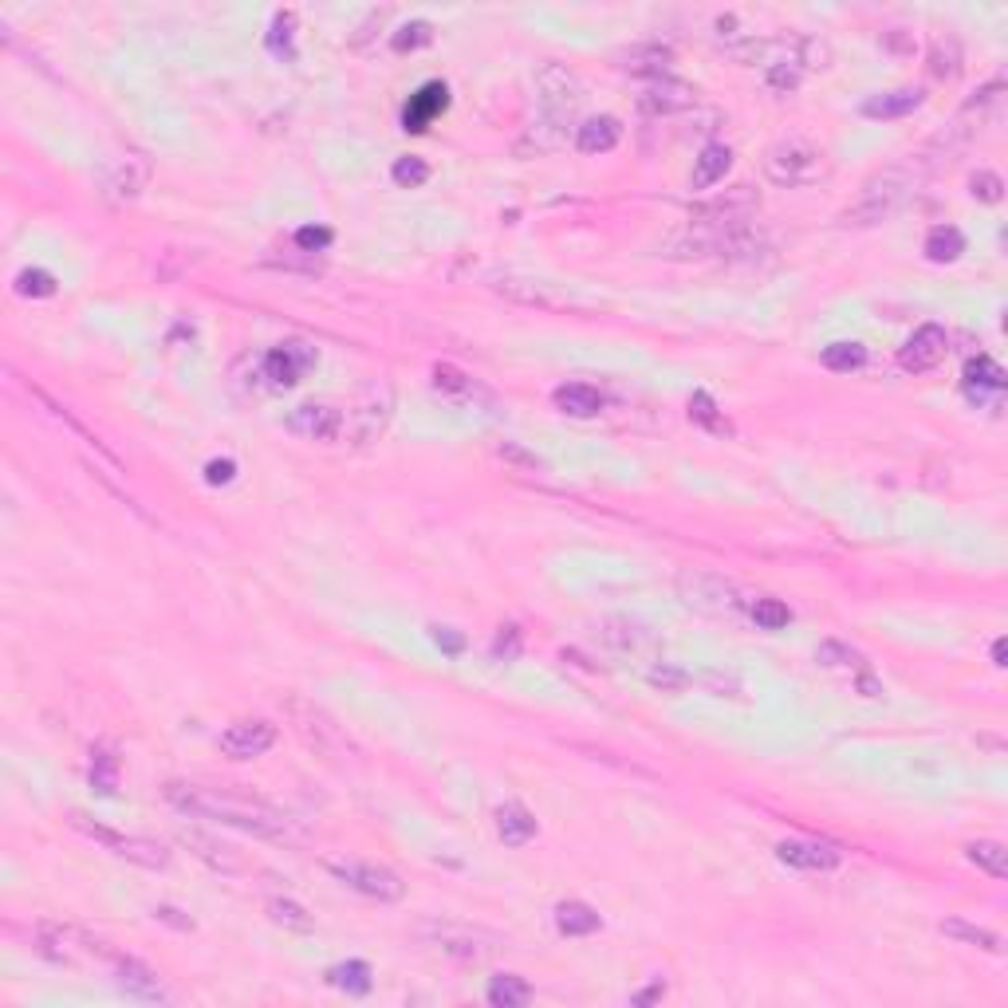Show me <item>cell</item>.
Returning <instances> with one entry per match:
<instances>
[{
	"instance_id": "cell-42",
	"label": "cell",
	"mask_w": 1008,
	"mask_h": 1008,
	"mask_svg": "<svg viewBox=\"0 0 1008 1008\" xmlns=\"http://www.w3.org/2000/svg\"><path fill=\"white\" fill-rule=\"evenodd\" d=\"M16 292H20V296H28V300H44V296H52V292H56V276H52V272H44V268H28V272H20V276H16Z\"/></svg>"
},
{
	"instance_id": "cell-41",
	"label": "cell",
	"mask_w": 1008,
	"mask_h": 1008,
	"mask_svg": "<svg viewBox=\"0 0 1008 1008\" xmlns=\"http://www.w3.org/2000/svg\"><path fill=\"white\" fill-rule=\"evenodd\" d=\"M753 619L760 630H784L792 623V611H788V603H780V599H756Z\"/></svg>"
},
{
	"instance_id": "cell-51",
	"label": "cell",
	"mask_w": 1008,
	"mask_h": 1008,
	"mask_svg": "<svg viewBox=\"0 0 1008 1008\" xmlns=\"http://www.w3.org/2000/svg\"><path fill=\"white\" fill-rule=\"evenodd\" d=\"M296 245L304 252H323L331 245V229H323V225H308V229H300L296 233Z\"/></svg>"
},
{
	"instance_id": "cell-8",
	"label": "cell",
	"mask_w": 1008,
	"mask_h": 1008,
	"mask_svg": "<svg viewBox=\"0 0 1008 1008\" xmlns=\"http://www.w3.org/2000/svg\"><path fill=\"white\" fill-rule=\"evenodd\" d=\"M327 871L343 882V886H351V890H359V894H367V898H378V902H398L402 890H406L394 871H386V867H378V863H355V859L343 863V859H335V863H327Z\"/></svg>"
},
{
	"instance_id": "cell-53",
	"label": "cell",
	"mask_w": 1008,
	"mask_h": 1008,
	"mask_svg": "<svg viewBox=\"0 0 1008 1008\" xmlns=\"http://www.w3.org/2000/svg\"><path fill=\"white\" fill-rule=\"evenodd\" d=\"M705 686H709V690H713V693H721V697H725V693H729V697H737V693H741V686H737V678H733V674H721V670L705 674Z\"/></svg>"
},
{
	"instance_id": "cell-29",
	"label": "cell",
	"mask_w": 1008,
	"mask_h": 1008,
	"mask_svg": "<svg viewBox=\"0 0 1008 1008\" xmlns=\"http://www.w3.org/2000/svg\"><path fill=\"white\" fill-rule=\"evenodd\" d=\"M965 859H969L973 867H981L985 875H993V879H1008V851L997 839H977V843H969V847H965Z\"/></svg>"
},
{
	"instance_id": "cell-2",
	"label": "cell",
	"mask_w": 1008,
	"mask_h": 1008,
	"mask_svg": "<svg viewBox=\"0 0 1008 1008\" xmlns=\"http://www.w3.org/2000/svg\"><path fill=\"white\" fill-rule=\"evenodd\" d=\"M910 170L906 166H894V170H882V174H875L867 186H863V193L855 197V205H847L843 209V225H875V221H882V217H890L898 205H902V197L910 193Z\"/></svg>"
},
{
	"instance_id": "cell-18",
	"label": "cell",
	"mask_w": 1008,
	"mask_h": 1008,
	"mask_svg": "<svg viewBox=\"0 0 1008 1008\" xmlns=\"http://www.w3.org/2000/svg\"><path fill=\"white\" fill-rule=\"evenodd\" d=\"M115 977H119V989H126L130 997L138 1001H166V989L158 981V973L134 957H115Z\"/></svg>"
},
{
	"instance_id": "cell-20",
	"label": "cell",
	"mask_w": 1008,
	"mask_h": 1008,
	"mask_svg": "<svg viewBox=\"0 0 1008 1008\" xmlns=\"http://www.w3.org/2000/svg\"><path fill=\"white\" fill-rule=\"evenodd\" d=\"M922 103H926V91H922V87H898V91L871 95V99L863 103V115H867V119H902V115H914Z\"/></svg>"
},
{
	"instance_id": "cell-52",
	"label": "cell",
	"mask_w": 1008,
	"mask_h": 1008,
	"mask_svg": "<svg viewBox=\"0 0 1008 1008\" xmlns=\"http://www.w3.org/2000/svg\"><path fill=\"white\" fill-rule=\"evenodd\" d=\"M233 477H237V465H233L229 457H221V461H209V465H205V481H209V485H229Z\"/></svg>"
},
{
	"instance_id": "cell-57",
	"label": "cell",
	"mask_w": 1008,
	"mask_h": 1008,
	"mask_svg": "<svg viewBox=\"0 0 1008 1008\" xmlns=\"http://www.w3.org/2000/svg\"><path fill=\"white\" fill-rule=\"evenodd\" d=\"M993 666H1008V642L1005 638H997V642H993Z\"/></svg>"
},
{
	"instance_id": "cell-37",
	"label": "cell",
	"mask_w": 1008,
	"mask_h": 1008,
	"mask_svg": "<svg viewBox=\"0 0 1008 1008\" xmlns=\"http://www.w3.org/2000/svg\"><path fill=\"white\" fill-rule=\"evenodd\" d=\"M603 638H607L615 650H630V654H634V650H646V646L654 642V638L638 627V623H627V619L607 623V627H603Z\"/></svg>"
},
{
	"instance_id": "cell-17",
	"label": "cell",
	"mask_w": 1008,
	"mask_h": 1008,
	"mask_svg": "<svg viewBox=\"0 0 1008 1008\" xmlns=\"http://www.w3.org/2000/svg\"><path fill=\"white\" fill-rule=\"evenodd\" d=\"M312 363H315V355L304 347V343H284V347L268 351V359H264V375L272 378V386H296Z\"/></svg>"
},
{
	"instance_id": "cell-12",
	"label": "cell",
	"mask_w": 1008,
	"mask_h": 1008,
	"mask_svg": "<svg viewBox=\"0 0 1008 1008\" xmlns=\"http://www.w3.org/2000/svg\"><path fill=\"white\" fill-rule=\"evenodd\" d=\"M288 434L304 441H335L343 438V410L327 406V402H304L284 418Z\"/></svg>"
},
{
	"instance_id": "cell-14",
	"label": "cell",
	"mask_w": 1008,
	"mask_h": 1008,
	"mask_svg": "<svg viewBox=\"0 0 1008 1008\" xmlns=\"http://www.w3.org/2000/svg\"><path fill=\"white\" fill-rule=\"evenodd\" d=\"M682 599L709 611V615H733L737 611V587L725 583L721 575H682Z\"/></svg>"
},
{
	"instance_id": "cell-45",
	"label": "cell",
	"mask_w": 1008,
	"mask_h": 1008,
	"mask_svg": "<svg viewBox=\"0 0 1008 1008\" xmlns=\"http://www.w3.org/2000/svg\"><path fill=\"white\" fill-rule=\"evenodd\" d=\"M434 40V24L430 20H414V24H402L394 32V52H414V48H426Z\"/></svg>"
},
{
	"instance_id": "cell-48",
	"label": "cell",
	"mask_w": 1008,
	"mask_h": 1008,
	"mask_svg": "<svg viewBox=\"0 0 1008 1008\" xmlns=\"http://www.w3.org/2000/svg\"><path fill=\"white\" fill-rule=\"evenodd\" d=\"M524 650V638H520V627H501L497 638H493V658L497 662H516Z\"/></svg>"
},
{
	"instance_id": "cell-46",
	"label": "cell",
	"mask_w": 1008,
	"mask_h": 1008,
	"mask_svg": "<svg viewBox=\"0 0 1008 1008\" xmlns=\"http://www.w3.org/2000/svg\"><path fill=\"white\" fill-rule=\"evenodd\" d=\"M390 174H394V182L402 189H418L430 182V166H426L422 158H398Z\"/></svg>"
},
{
	"instance_id": "cell-3",
	"label": "cell",
	"mask_w": 1008,
	"mask_h": 1008,
	"mask_svg": "<svg viewBox=\"0 0 1008 1008\" xmlns=\"http://www.w3.org/2000/svg\"><path fill=\"white\" fill-rule=\"evenodd\" d=\"M823 170H827V166H823V154H819L816 146L800 142V138L776 142V146L764 154V178L780 189L812 186V182H819Z\"/></svg>"
},
{
	"instance_id": "cell-34",
	"label": "cell",
	"mask_w": 1008,
	"mask_h": 1008,
	"mask_svg": "<svg viewBox=\"0 0 1008 1008\" xmlns=\"http://www.w3.org/2000/svg\"><path fill=\"white\" fill-rule=\"evenodd\" d=\"M670 63H674V52H670V48H662V44H646V48H634V52L627 56V71L662 79V75L670 71Z\"/></svg>"
},
{
	"instance_id": "cell-16",
	"label": "cell",
	"mask_w": 1008,
	"mask_h": 1008,
	"mask_svg": "<svg viewBox=\"0 0 1008 1008\" xmlns=\"http://www.w3.org/2000/svg\"><path fill=\"white\" fill-rule=\"evenodd\" d=\"M776 859L784 867H796V871H835L839 867V851L831 843H816V839H784L776 847Z\"/></svg>"
},
{
	"instance_id": "cell-32",
	"label": "cell",
	"mask_w": 1008,
	"mask_h": 1008,
	"mask_svg": "<svg viewBox=\"0 0 1008 1008\" xmlns=\"http://www.w3.org/2000/svg\"><path fill=\"white\" fill-rule=\"evenodd\" d=\"M938 930H942L945 938H953V942H961V945H977V949H985V953H1001V938H997L993 930L969 926V922H961V918H945Z\"/></svg>"
},
{
	"instance_id": "cell-5",
	"label": "cell",
	"mask_w": 1008,
	"mask_h": 1008,
	"mask_svg": "<svg viewBox=\"0 0 1008 1008\" xmlns=\"http://www.w3.org/2000/svg\"><path fill=\"white\" fill-rule=\"evenodd\" d=\"M75 831H83L87 839H95V843H103V847H111L119 859H130V863H138V867H150V871H162V867H170V855H166V847H158L154 839H138V835H119V831H111V827H99V823H91L87 816H79V812H71L67 819Z\"/></svg>"
},
{
	"instance_id": "cell-49",
	"label": "cell",
	"mask_w": 1008,
	"mask_h": 1008,
	"mask_svg": "<svg viewBox=\"0 0 1008 1008\" xmlns=\"http://www.w3.org/2000/svg\"><path fill=\"white\" fill-rule=\"evenodd\" d=\"M292 24H296L292 12H280V16L272 20V36H268V48H272V52L292 56Z\"/></svg>"
},
{
	"instance_id": "cell-50",
	"label": "cell",
	"mask_w": 1008,
	"mask_h": 1008,
	"mask_svg": "<svg viewBox=\"0 0 1008 1008\" xmlns=\"http://www.w3.org/2000/svg\"><path fill=\"white\" fill-rule=\"evenodd\" d=\"M969 193H973V197H981V201H1001L1005 182H1001L993 170H981V174H973V178H969Z\"/></svg>"
},
{
	"instance_id": "cell-11",
	"label": "cell",
	"mask_w": 1008,
	"mask_h": 1008,
	"mask_svg": "<svg viewBox=\"0 0 1008 1008\" xmlns=\"http://www.w3.org/2000/svg\"><path fill=\"white\" fill-rule=\"evenodd\" d=\"M430 938H434L445 953L461 957V961H485V957L497 953V945H501L497 934H485V930L461 926V922H434V926H430Z\"/></svg>"
},
{
	"instance_id": "cell-47",
	"label": "cell",
	"mask_w": 1008,
	"mask_h": 1008,
	"mask_svg": "<svg viewBox=\"0 0 1008 1008\" xmlns=\"http://www.w3.org/2000/svg\"><path fill=\"white\" fill-rule=\"evenodd\" d=\"M434 386H438V390H445V394H477V382L465 375V371L449 367V363L434 367Z\"/></svg>"
},
{
	"instance_id": "cell-15",
	"label": "cell",
	"mask_w": 1008,
	"mask_h": 1008,
	"mask_svg": "<svg viewBox=\"0 0 1008 1008\" xmlns=\"http://www.w3.org/2000/svg\"><path fill=\"white\" fill-rule=\"evenodd\" d=\"M276 741V725L268 721H237L221 733V753L233 756V760H252V756H264Z\"/></svg>"
},
{
	"instance_id": "cell-36",
	"label": "cell",
	"mask_w": 1008,
	"mask_h": 1008,
	"mask_svg": "<svg viewBox=\"0 0 1008 1008\" xmlns=\"http://www.w3.org/2000/svg\"><path fill=\"white\" fill-rule=\"evenodd\" d=\"M867 363V347L863 343H831L823 347V367L835 371V375H851Z\"/></svg>"
},
{
	"instance_id": "cell-35",
	"label": "cell",
	"mask_w": 1008,
	"mask_h": 1008,
	"mask_svg": "<svg viewBox=\"0 0 1008 1008\" xmlns=\"http://www.w3.org/2000/svg\"><path fill=\"white\" fill-rule=\"evenodd\" d=\"M965 252V237H961V229H953V225H938V229H930V237H926V256L934 260V264H949V260H957Z\"/></svg>"
},
{
	"instance_id": "cell-6",
	"label": "cell",
	"mask_w": 1008,
	"mask_h": 1008,
	"mask_svg": "<svg viewBox=\"0 0 1008 1008\" xmlns=\"http://www.w3.org/2000/svg\"><path fill=\"white\" fill-rule=\"evenodd\" d=\"M536 99H540V111L548 119H564L567 123L575 115V107L583 103V83L564 63H544L536 71Z\"/></svg>"
},
{
	"instance_id": "cell-24",
	"label": "cell",
	"mask_w": 1008,
	"mask_h": 1008,
	"mask_svg": "<svg viewBox=\"0 0 1008 1008\" xmlns=\"http://www.w3.org/2000/svg\"><path fill=\"white\" fill-rule=\"evenodd\" d=\"M619 138H623V126H619V119H611V115L587 119V123L575 130V146H579L583 154H607V150L619 146Z\"/></svg>"
},
{
	"instance_id": "cell-13",
	"label": "cell",
	"mask_w": 1008,
	"mask_h": 1008,
	"mask_svg": "<svg viewBox=\"0 0 1008 1008\" xmlns=\"http://www.w3.org/2000/svg\"><path fill=\"white\" fill-rule=\"evenodd\" d=\"M945 351H949V335H945L942 323H922V327L906 339V347L898 351V363H902V371L922 375V371H934V367L942 363Z\"/></svg>"
},
{
	"instance_id": "cell-9",
	"label": "cell",
	"mask_w": 1008,
	"mask_h": 1008,
	"mask_svg": "<svg viewBox=\"0 0 1008 1008\" xmlns=\"http://www.w3.org/2000/svg\"><path fill=\"white\" fill-rule=\"evenodd\" d=\"M146 182H150V166H146V158H138V154H123V158H115V162L103 170V178H99V193H103L107 201H115V205H130V201H138V197H142Z\"/></svg>"
},
{
	"instance_id": "cell-27",
	"label": "cell",
	"mask_w": 1008,
	"mask_h": 1008,
	"mask_svg": "<svg viewBox=\"0 0 1008 1008\" xmlns=\"http://www.w3.org/2000/svg\"><path fill=\"white\" fill-rule=\"evenodd\" d=\"M564 134H567L564 119H548V115H540V123L528 126V134L516 142V154H548V150H556V146L564 142Z\"/></svg>"
},
{
	"instance_id": "cell-26",
	"label": "cell",
	"mask_w": 1008,
	"mask_h": 1008,
	"mask_svg": "<svg viewBox=\"0 0 1008 1008\" xmlns=\"http://www.w3.org/2000/svg\"><path fill=\"white\" fill-rule=\"evenodd\" d=\"M603 922H599V910L587 906V902H560L556 906V930L567 934V938H587L595 934Z\"/></svg>"
},
{
	"instance_id": "cell-54",
	"label": "cell",
	"mask_w": 1008,
	"mask_h": 1008,
	"mask_svg": "<svg viewBox=\"0 0 1008 1008\" xmlns=\"http://www.w3.org/2000/svg\"><path fill=\"white\" fill-rule=\"evenodd\" d=\"M434 642H438L445 654H461V646H465V638L453 634L449 627H434Z\"/></svg>"
},
{
	"instance_id": "cell-38",
	"label": "cell",
	"mask_w": 1008,
	"mask_h": 1008,
	"mask_svg": "<svg viewBox=\"0 0 1008 1008\" xmlns=\"http://www.w3.org/2000/svg\"><path fill=\"white\" fill-rule=\"evenodd\" d=\"M327 981L339 985V989H347V993H367V989H371V965H367V961L335 965V969L327 973Z\"/></svg>"
},
{
	"instance_id": "cell-10",
	"label": "cell",
	"mask_w": 1008,
	"mask_h": 1008,
	"mask_svg": "<svg viewBox=\"0 0 1008 1008\" xmlns=\"http://www.w3.org/2000/svg\"><path fill=\"white\" fill-rule=\"evenodd\" d=\"M697 103V91L690 83L674 79V75H662V79H650L638 95V111L650 115V119H670V115H682Z\"/></svg>"
},
{
	"instance_id": "cell-21",
	"label": "cell",
	"mask_w": 1008,
	"mask_h": 1008,
	"mask_svg": "<svg viewBox=\"0 0 1008 1008\" xmlns=\"http://www.w3.org/2000/svg\"><path fill=\"white\" fill-rule=\"evenodd\" d=\"M178 839H182V847H189L201 863H209V867L221 871V875H241V871H245V863L233 855V847H225V843H217V839H209V835H201V831H182Z\"/></svg>"
},
{
	"instance_id": "cell-55",
	"label": "cell",
	"mask_w": 1008,
	"mask_h": 1008,
	"mask_svg": "<svg viewBox=\"0 0 1008 1008\" xmlns=\"http://www.w3.org/2000/svg\"><path fill=\"white\" fill-rule=\"evenodd\" d=\"M497 453H501L504 461H516V465H528V469H536L540 461L532 457V453H524V449H516L512 441H504V445H497Z\"/></svg>"
},
{
	"instance_id": "cell-7",
	"label": "cell",
	"mask_w": 1008,
	"mask_h": 1008,
	"mask_svg": "<svg viewBox=\"0 0 1008 1008\" xmlns=\"http://www.w3.org/2000/svg\"><path fill=\"white\" fill-rule=\"evenodd\" d=\"M288 713H292V725H296V733L312 745L319 756H331V760H339V756L351 749V741L343 737V729L315 705V701H304V697H292L288 701Z\"/></svg>"
},
{
	"instance_id": "cell-19",
	"label": "cell",
	"mask_w": 1008,
	"mask_h": 1008,
	"mask_svg": "<svg viewBox=\"0 0 1008 1008\" xmlns=\"http://www.w3.org/2000/svg\"><path fill=\"white\" fill-rule=\"evenodd\" d=\"M445 107H449V91H445V83H426V87H422V91L406 103V111H402V126H406V130H414V134H422V130L434 123Z\"/></svg>"
},
{
	"instance_id": "cell-31",
	"label": "cell",
	"mask_w": 1008,
	"mask_h": 1008,
	"mask_svg": "<svg viewBox=\"0 0 1008 1008\" xmlns=\"http://www.w3.org/2000/svg\"><path fill=\"white\" fill-rule=\"evenodd\" d=\"M532 1001V985L516 973H504L489 985V1005L493 1008H524Z\"/></svg>"
},
{
	"instance_id": "cell-40",
	"label": "cell",
	"mask_w": 1008,
	"mask_h": 1008,
	"mask_svg": "<svg viewBox=\"0 0 1008 1008\" xmlns=\"http://www.w3.org/2000/svg\"><path fill=\"white\" fill-rule=\"evenodd\" d=\"M646 682H650L654 690H662V693H682L686 686H690V674H686L682 666H674V662H658V666H650Z\"/></svg>"
},
{
	"instance_id": "cell-23",
	"label": "cell",
	"mask_w": 1008,
	"mask_h": 1008,
	"mask_svg": "<svg viewBox=\"0 0 1008 1008\" xmlns=\"http://www.w3.org/2000/svg\"><path fill=\"white\" fill-rule=\"evenodd\" d=\"M729 166H733V150L725 146V142H709L697 158H693V178L690 186L693 189H713L717 182H725V174H729Z\"/></svg>"
},
{
	"instance_id": "cell-30",
	"label": "cell",
	"mask_w": 1008,
	"mask_h": 1008,
	"mask_svg": "<svg viewBox=\"0 0 1008 1008\" xmlns=\"http://www.w3.org/2000/svg\"><path fill=\"white\" fill-rule=\"evenodd\" d=\"M501 292L512 296V300H520V304H536V308H560V304H567V296L552 292V284H536V280H504Z\"/></svg>"
},
{
	"instance_id": "cell-44",
	"label": "cell",
	"mask_w": 1008,
	"mask_h": 1008,
	"mask_svg": "<svg viewBox=\"0 0 1008 1008\" xmlns=\"http://www.w3.org/2000/svg\"><path fill=\"white\" fill-rule=\"evenodd\" d=\"M690 418L693 422H701L705 430H713V434H729V422L717 414V402H713L709 394H701V390L690 398Z\"/></svg>"
},
{
	"instance_id": "cell-39",
	"label": "cell",
	"mask_w": 1008,
	"mask_h": 1008,
	"mask_svg": "<svg viewBox=\"0 0 1008 1008\" xmlns=\"http://www.w3.org/2000/svg\"><path fill=\"white\" fill-rule=\"evenodd\" d=\"M268 914H272V922H280V926H288V930H312V914H308L300 902L272 898V902H268Z\"/></svg>"
},
{
	"instance_id": "cell-4",
	"label": "cell",
	"mask_w": 1008,
	"mask_h": 1008,
	"mask_svg": "<svg viewBox=\"0 0 1008 1008\" xmlns=\"http://www.w3.org/2000/svg\"><path fill=\"white\" fill-rule=\"evenodd\" d=\"M390 414H394V390H390V382H371L359 394V402L343 414V434L355 445H371V441L382 438Z\"/></svg>"
},
{
	"instance_id": "cell-22",
	"label": "cell",
	"mask_w": 1008,
	"mask_h": 1008,
	"mask_svg": "<svg viewBox=\"0 0 1008 1008\" xmlns=\"http://www.w3.org/2000/svg\"><path fill=\"white\" fill-rule=\"evenodd\" d=\"M1001 390H1005V371H1001L997 359H989V355L969 359V367H965V394H969L973 402H989V398H997Z\"/></svg>"
},
{
	"instance_id": "cell-43",
	"label": "cell",
	"mask_w": 1008,
	"mask_h": 1008,
	"mask_svg": "<svg viewBox=\"0 0 1008 1008\" xmlns=\"http://www.w3.org/2000/svg\"><path fill=\"white\" fill-rule=\"evenodd\" d=\"M91 788H99L103 796H115V788H119V760L111 753H95V760H91Z\"/></svg>"
},
{
	"instance_id": "cell-1",
	"label": "cell",
	"mask_w": 1008,
	"mask_h": 1008,
	"mask_svg": "<svg viewBox=\"0 0 1008 1008\" xmlns=\"http://www.w3.org/2000/svg\"><path fill=\"white\" fill-rule=\"evenodd\" d=\"M162 796L182 812V816L201 819H221L229 827H241L260 839H292V819L280 808L256 800V796H241L229 788H201V784H166Z\"/></svg>"
},
{
	"instance_id": "cell-28",
	"label": "cell",
	"mask_w": 1008,
	"mask_h": 1008,
	"mask_svg": "<svg viewBox=\"0 0 1008 1008\" xmlns=\"http://www.w3.org/2000/svg\"><path fill=\"white\" fill-rule=\"evenodd\" d=\"M497 835L508 847H524L536 835V816L528 808H520V804H504L497 812Z\"/></svg>"
},
{
	"instance_id": "cell-25",
	"label": "cell",
	"mask_w": 1008,
	"mask_h": 1008,
	"mask_svg": "<svg viewBox=\"0 0 1008 1008\" xmlns=\"http://www.w3.org/2000/svg\"><path fill=\"white\" fill-rule=\"evenodd\" d=\"M556 406L571 418H595L603 410V394L587 382H564L556 386Z\"/></svg>"
},
{
	"instance_id": "cell-33",
	"label": "cell",
	"mask_w": 1008,
	"mask_h": 1008,
	"mask_svg": "<svg viewBox=\"0 0 1008 1008\" xmlns=\"http://www.w3.org/2000/svg\"><path fill=\"white\" fill-rule=\"evenodd\" d=\"M816 662H819V666H827V670H851V674H863V670H867L863 654H855V650H851L847 642H839V638H827V642H819Z\"/></svg>"
},
{
	"instance_id": "cell-56",
	"label": "cell",
	"mask_w": 1008,
	"mask_h": 1008,
	"mask_svg": "<svg viewBox=\"0 0 1008 1008\" xmlns=\"http://www.w3.org/2000/svg\"><path fill=\"white\" fill-rule=\"evenodd\" d=\"M662 997H666V985H662V981H654L650 989L634 993V997H630V1005H654V1001H662Z\"/></svg>"
}]
</instances>
